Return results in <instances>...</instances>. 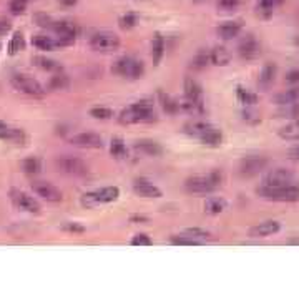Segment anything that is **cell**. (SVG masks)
Wrapping results in <instances>:
<instances>
[{
	"label": "cell",
	"instance_id": "obj_24",
	"mask_svg": "<svg viewBox=\"0 0 299 299\" xmlns=\"http://www.w3.org/2000/svg\"><path fill=\"white\" fill-rule=\"evenodd\" d=\"M164 48H166V45H164V37L160 32H156L152 38V60H153L154 66H158L162 64V60L164 56Z\"/></svg>",
	"mask_w": 299,
	"mask_h": 299
},
{
	"label": "cell",
	"instance_id": "obj_6",
	"mask_svg": "<svg viewBox=\"0 0 299 299\" xmlns=\"http://www.w3.org/2000/svg\"><path fill=\"white\" fill-rule=\"evenodd\" d=\"M122 40L116 34L108 32V30H100L95 32L90 37V48L95 52H102V54H112L120 48Z\"/></svg>",
	"mask_w": 299,
	"mask_h": 299
},
{
	"label": "cell",
	"instance_id": "obj_39",
	"mask_svg": "<svg viewBox=\"0 0 299 299\" xmlns=\"http://www.w3.org/2000/svg\"><path fill=\"white\" fill-rule=\"evenodd\" d=\"M276 118H288V120H299V102L280 106L276 112Z\"/></svg>",
	"mask_w": 299,
	"mask_h": 299
},
{
	"label": "cell",
	"instance_id": "obj_10",
	"mask_svg": "<svg viewBox=\"0 0 299 299\" xmlns=\"http://www.w3.org/2000/svg\"><path fill=\"white\" fill-rule=\"evenodd\" d=\"M183 186L186 190V193H192V194H210V193L216 192V188L213 186V183H211L208 174L190 176L184 180Z\"/></svg>",
	"mask_w": 299,
	"mask_h": 299
},
{
	"label": "cell",
	"instance_id": "obj_1",
	"mask_svg": "<svg viewBox=\"0 0 299 299\" xmlns=\"http://www.w3.org/2000/svg\"><path fill=\"white\" fill-rule=\"evenodd\" d=\"M256 194L262 200L278 201V203H296L299 201V186L298 184H286V186H261L256 190Z\"/></svg>",
	"mask_w": 299,
	"mask_h": 299
},
{
	"label": "cell",
	"instance_id": "obj_50",
	"mask_svg": "<svg viewBox=\"0 0 299 299\" xmlns=\"http://www.w3.org/2000/svg\"><path fill=\"white\" fill-rule=\"evenodd\" d=\"M62 230L66 231V233H74V234H82L85 233V226L76 223V221H66V223L62 224Z\"/></svg>",
	"mask_w": 299,
	"mask_h": 299
},
{
	"label": "cell",
	"instance_id": "obj_17",
	"mask_svg": "<svg viewBox=\"0 0 299 299\" xmlns=\"http://www.w3.org/2000/svg\"><path fill=\"white\" fill-rule=\"evenodd\" d=\"M261 44L258 42L254 35L248 34L246 37L238 44V55L243 60H254L261 55Z\"/></svg>",
	"mask_w": 299,
	"mask_h": 299
},
{
	"label": "cell",
	"instance_id": "obj_23",
	"mask_svg": "<svg viewBox=\"0 0 299 299\" xmlns=\"http://www.w3.org/2000/svg\"><path fill=\"white\" fill-rule=\"evenodd\" d=\"M133 150L143 156H160L163 154V146L154 140H138L133 143Z\"/></svg>",
	"mask_w": 299,
	"mask_h": 299
},
{
	"label": "cell",
	"instance_id": "obj_33",
	"mask_svg": "<svg viewBox=\"0 0 299 299\" xmlns=\"http://www.w3.org/2000/svg\"><path fill=\"white\" fill-rule=\"evenodd\" d=\"M224 210H226V201L220 196H210L204 201V213L206 214L216 216V214L223 213Z\"/></svg>",
	"mask_w": 299,
	"mask_h": 299
},
{
	"label": "cell",
	"instance_id": "obj_57",
	"mask_svg": "<svg viewBox=\"0 0 299 299\" xmlns=\"http://www.w3.org/2000/svg\"><path fill=\"white\" fill-rule=\"evenodd\" d=\"M78 2L80 0H60V4L64 5V7H75Z\"/></svg>",
	"mask_w": 299,
	"mask_h": 299
},
{
	"label": "cell",
	"instance_id": "obj_55",
	"mask_svg": "<svg viewBox=\"0 0 299 299\" xmlns=\"http://www.w3.org/2000/svg\"><path fill=\"white\" fill-rule=\"evenodd\" d=\"M286 82H290V84H299V70H291V72H288Z\"/></svg>",
	"mask_w": 299,
	"mask_h": 299
},
{
	"label": "cell",
	"instance_id": "obj_59",
	"mask_svg": "<svg viewBox=\"0 0 299 299\" xmlns=\"http://www.w3.org/2000/svg\"><path fill=\"white\" fill-rule=\"evenodd\" d=\"M196 2H204V0H196Z\"/></svg>",
	"mask_w": 299,
	"mask_h": 299
},
{
	"label": "cell",
	"instance_id": "obj_36",
	"mask_svg": "<svg viewBox=\"0 0 299 299\" xmlns=\"http://www.w3.org/2000/svg\"><path fill=\"white\" fill-rule=\"evenodd\" d=\"M200 142L203 143L204 146H210V148H220L221 145H223V132H221L218 126H213V130H211L206 136L201 138Z\"/></svg>",
	"mask_w": 299,
	"mask_h": 299
},
{
	"label": "cell",
	"instance_id": "obj_58",
	"mask_svg": "<svg viewBox=\"0 0 299 299\" xmlns=\"http://www.w3.org/2000/svg\"><path fill=\"white\" fill-rule=\"evenodd\" d=\"M296 44H298V45H299V37H298V38H296Z\"/></svg>",
	"mask_w": 299,
	"mask_h": 299
},
{
	"label": "cell",
	"instance_id": "obj_34",
	"mask_svg": "<svg viewBox=\"0 0 299 299\" xmlns=\"http://www.w3.org/2000/svg\"><path fill=\"white\" fill-rule=\"evenodd\" d=\"M20 168L27 174H38L42 172V160L38 156H28L20 162Z\"/></svg>",
	"mask_w": 299,
	"mask_h": 299
},
{
	"label": "cell",
	"instance_id": "obj_51",
	"mask_svg": "<svg viewBox=\"0 0 299 299\" xmlns=\"http://www.w3.org/2000/svg\"><path fill=\"white\" fill-rule=\"evenodd\" d=\"M132 244L133 246H152L153 241H152V238H150L146 233H136L132 238Z\"/></svg>",
	"mask_w": 299,
	"mask_h": 299
},
{
	"label": "cell",
	"instance_id": "obj_28",
	"mask_svg": "<svg viewBox=\"0 0 299 299\" xmlns=\"http://www.w3.org/2000/svg\"><path fill=\"white\" fill-rule=\"evenodd\" d=\"M32 45L37 50H42V52H54L56 48V44H55V38L50 37L47 34H37L32 37Z\"/></svg>",
	"mask_w": 299,
	"mask_h": 299
},
{
	"label": "cell",
	"instance_id": "obj_19",
	"mask_svg": "<svg viewBox=\"0 0 299 299\" xmlns=\"http://www.w3.org/2000/svg\"><path fill=\"white\" fill-rule=\"evenodd\" d=\"M243 30V22L241 20H226L216 27V35L221 40H233L241 34Z\"/></svg>",
	"mask_w": 299,
	"mask_h": 299
},
{
	"label": "cell",
	"instance_id": "obj_7",
	"mask_svg": "<svg viewBox=\"0 0 299 299\" xmlns=\"http://www.w3.org/2000/svg\"><path fill=\"white\" fill-rule=\"evenodd\" d=\"M55 168L58 172L70 174V176H85L88 173V164L78 156L64 154V156L55 158Z\"/></svg>",
	"mask_w": 299,
	"mask_h": 299
},
{
	"label": "cell",
	"instance_id": "obj_22",
	"mask_svg": "<svg viewBox=\"0 0 299 299\" xmlns=\"http://www.w3.org/2000/svg\"><path fill=\"white\" fill-rule=\"evenodd\" d=\"M276 75H278V65L272 64V62L266 64L264 66H262L260 78H258V86H260L261 90H270L271 86L274 85Z\"/></svg>",
	"mask_w": 299,
	"mask_h": 299
},
{
	"label": "cell",
	"instance_id": "obj_25",
	"mask_svg": "<svg viewBox=\"0 0 299 299\" xmlns=\"http://www.w3.org/2000/svg\"><path fill=\"white\" fill-rule=\"evenodd\" d=\"M288 0H258L256 5V12L258 15H261L262 18H270L274 8L281 7L282 4H286Z\"/></svg>",
	"mask_w": 299,
	"mask_h": 299
},
{
	"label": "cell",
	"instance_id": "obj_56",
	"mask_svg": "<svg viewBox=\"0 0 299 299\" xmlns=\"http://www.w3.org/2000/svg\"><path fill=\"white\" fill-rule=\"evenodd\" d=\"M288 158H290V160H296V162H299V145H294L292 148L288 150Z\"/></svg>",
	"mask_w": 299,
	"mask_h": 299
},
{
	"label": "cell",
	"instance_id": "obj_47",
	"mask_svg": "<svg viewBox=\"0 0 299 299\" xmlns=\"http://www.w3.org/2000/svg\"><path fill=\"white\" fill-rule=\"evenodd\" d=\"M178 110L183 113H196L198 115V105L186 95H183V98L178 100Z\"/></svg>",
	"mask_w": 299,
	"mask_h": 299
},
{
	"label": "cell",
	"instance_id": "obj_31",
	"mask_svg": "<svg viewBox=\"0 0 299 299\" xmlns=\"http://www.w3.org/2000/svg\"><path fill=\"white\" fill-rule=\"evenodd\" d=\"M110 154L115 160H126L128 158V148L126 143L122 136H115L112 138L110 143Z\"/></svg>",
	"mask_w": 299,
	"mask_h": 299
},
{
	"label": "cell",
	"instance_id": "obj_35",
	"mask_svg": "<svg viewBox=\"0 0 299 299\" xmlns=\"http://www.w3.org/2000/svg\"><path fill=\"white\" fill-rule=\"evenodd\" d=\"M272 100H274L276 105H280V106L299 102V86H294V88H290L286 92H281V94H278Z\"/></svg>",
	"mask_w": 299,
	"mask_h": 299
},
{
	"label": "cell",
	"instance_id": "obj_42",
	"mask_svg": "<svg viewBox=\"0 0 299 299\" xmlns=\"http://www.w3.org/2000/svg\"><path fill=\"white\" fill-rule=\"evenodd\" d=\"M138 24V14L135 12H126L118 18V27L122 30H132L135 28Z\"/></svg>",
	"mask_w": 299,
	"mask_h": 299
},
{
	"label": "cell",
	"instance_id": "obj_11",
	"mask_svg": "<svg viewBox=\"0 0 299 299\" xmlns=\"http://www.w3.org/2000/svg\"><path fill=\"white\" fill-rule=\"evenodd\" d=\"M184 95L188 98H192L194 103L198 105V115H204L206 106H204V95H203V88H201L200 82L194 78V76H184Z\"/></svg>",
	"mask_w": 299,
	"mask_h": 299
},
{
	"label": "cell",
	"instance_id": "obj_44",
	"mask_svg": "<svg viewBox=\"0 0 299 299\" xmlns=\"http://www.w3.org/2000/svg\"><path fill=\"white\" fill-rule=\"evenodd\" d=\"M34 22L35 25H38L40 28H45V30H52V27H54V24H55V20L50 17L48 14H45V12H37V14H34Z\"/></svg>",
	"mask_w": 299,
	"mask_h": 299
},
{
	"label": "cell",
	"instance_id": "obj_41",
	"mask_svg": "<svg viewBox=\"0 0 299 299\" xmlns=\"http://www.w3.org/2000/svg\"><path fill=\"white\" fill-rule=\"evenodd\" d=\"M70 86V78L66 76L64 72H58V74H54L50 78L48 88L50 90H65Z\"/></svg>",
	"mask_w": 299,
	"mask_h": 299
},
{
	"label": "cell",
	"instance_id": "obj_53",
	"mask_svg": "<svg viewBox=\"0 0 299 299\" xmlns=\"http://www.w3.org/2000/svg\"><path fill=\"white\" fill-rule=\"evenodd\" d=\"M10 30H12V22L7 18H0V37L7 35Z\"/></svg>",
	"mask_w": 299,
	"mask_h": 299
},
{
	"label": "cell",
	"instance_id": "obj_20",
	"mask_svg": "<svg viewBox=\"0 0 299 299\" xmlns=\"http://www.w3.org/2000/svg\"><path fill=\"white\" fill-rule=\"evenodd\" d=\"M280 230H281V224L278 223V221L268 220V221H262V223L250 228L248 234H250V238H268V236L276 234Z\"/></svg>",
	"mask_w": 299,
	"mask_h": 299
},
{
	"label": "cell",
	"instance_id": "obj_46",
	"mask_svg": "<svg viewBox=\"0 0 299 299\" xmlns=\"http://www.w3.org/2000/svg\"><path fill=\"white\" fill-rule=\"evenodd\" d=\"M170 243L174 246H196L198 243L193 238H190L186 233H180V234H172L170 236Z\"/></svg>",
	"mask_w": 299,
	"mask_h": 299
},
{
	"label": "cell",
	"instance_id": "obj_18",
	"mask_svg": "<svg viewBox=\"0 0 299 299\" xmlns=\"http://www.w3.org/2000/svg\"><path fill=\"white\" fill-rule=\"evenodd\" d=\"M0 140L14 143V145H25L27 142V135L22 128L10 126L8 123L0 120Z\"/></svg>",
	"mask_w": 299,
	"mask_h": 299
},
{
	"label": "cell",
	"instance_id": "obj_54",
	"mask_svg": "<svg viewBox=\"0 0 299 299\" xmlns=\"http://www.w3.org/2000/svg\"><path fill=\"white\" fill-rule=\"evenodd\" d=\"M148 216H143V214H132L130 216V223L133 224H143V223H148Z\"/></svg>",
	"mask_w": 299,
	"mask_h": 299
},
{
	"label": "cell",
	"instance_id": "obj_43",
	"mask_svg": "<svg viewBox=\"0 0 299 299\" xmlns=\"http://www.w3.org/2000/svg\"><path fill=\"white\" fill-rule=\"evenodd\" d=\"M90 116L95 118V120H112L113 116H115V113H113L112 108H106V106H94L90 110Z\"/></svg>",
	"mask_w": 299,
	"mask_h": 299
},
{
	"label": "cell",
	"instance_id": "obj_45",
	"mask_svg": "<svg viewBox=\"0 0 299 299\" xmlns=\"http://www.w3.org/2000/svg\"><path fill=\"white\" fill-rule=\"evenodd\" d=\"M28 2L27 0H10L8 2V12L14 17H18V15H24L27 12Z\"/></svg>",
	"mask_w": 299,
	"mask_h": 299
},
{
	"label": "cell",
	"instance_id": "obj_3",
	"mask_svg": "<svg viewBox=\"0 0 299 299\" xmlns=\"http://www.w3.org/2000/svg\"><path fill=\"white\" fill-rule=\"evenodd\" d=\"M120 198V188L118 186H105L100 190H94V192H88L82 196V206L85 208H96L100 204H108L113 203Z\"/></svg>",
	"mask_w": 299,
	"mask_h": 299
},
{
	"label": "cell",
	"instance_id": "obj_8",
	"mask_svg": "<svg viewBox=\"0 0 299 299\" xmlns=\"http://www.w3.org/2000/svg\"><path fill=\"white\" fill-rule=\"evenodd\" d=\"M268 164H270V160H268L266 156H260V154H250V156L241 158L238 172H240L241 176L251 178V176H256V174L264 172V170L268 168Z\"/></svg>",
	"mask_w": 299,
	"mask_h": 299
},
{
	"label": "cell",
	"instance_id": "obj_26",
	"mask_svg": "<svg viewBox=\"0 0 299 299\" xmlns=\"http://www.w3.org/2000/svg\"><path fill=\"white\" fill-rule=\"evenodd\" d=\"M210 58H211V64L216 65V66H226V65H230L231 55L224 47H221V45H214V47L210 50Z\"/></svg>",
	"mask_w": 299,
	"mask_h": 299
},
{
	"label": "cell",
	"instance_id": "obj_5",
	"mask_svg": "<svg viewBox=\"0 0 299 299\" xmlns=\"http://www.w3.org/2000/svg\"><path fill=\"white\" fill-rule=\"evenodd\" d=\"M10 85L17 92H20L22 95L34 96V98H42L45 95V88L42 86V84H40L38 80H35L34 76H28L24 74L14 75L12 78H10Z\"/></svg>",
	"mask_w": 299,
	"mask_h": 299
},
{
	"label": "cell",
	"instance_id": "obj_52",
	"mask_svg": "<svg viewBox=\"0 0 299 299\" xmlns=\"http://www.w3.org/2000/svg\"><path fill=\"white\" fill-rule=\"evenodd\" d=\"M251 106H246V110L243 112V120L244 122H250V123H258L261 120L260 118V115H258L256 112H252V110H250Z\"/></svg>",
	"mask_w": 299,
	"mask_h": 299
},
{
	"label": "cell",
	"instance_id": "obj_40",
	"mask_svg": "<svg viewBox=\"0 0 299 299\" xmlns=\"http://www.w3.org/2000/svg\"><path fill=\"white\" fill-rule=\"evenodd\" d=\"M184 233H186L190 238H193L198 244H204L213 240V233H210V231H206L203 228H188L184 230Z\"/></svg>",
	"mask_w": 299,
	"mask_h": 299
},
{
	"label": "cell",
	"instance_id": "obj_32",
	"mask_svg": "<svg viewBox=\"0 0 299 299\" xmlns=\"http://www.w3.org/2000/svg\"><path fill=\"white\" fill-rule=\"evenodd\" d=\"M25 47H27V44H25L24 34L20 32V30H17V32H14V35H12V37H10V40H8V45H7L8 55H10V56L17 55V54H20V52H24Z\"/></svg>",
	"mask_w": 299,
	"mask_h": 299
},
{
	"label": "cell",
	"instance_id": "obj_13",
	"mask_svg": "<svg viewBox=\"0 0 299 299\" xmlns=\"http://www.w3.org/2000/svg\"><path fill=\"white\" fill-rule=\"evenodd\" d=\"M32 190H34V193L37 194V196H40L45 201H48V203H60V201L64 200V193H62L54 183L34 182L32 183Z\"/></svg>",
	"mask_w": 299,
	"mask_h": 299
},
{
	"label": "cell",
	"instance_id": "obj_60",
	"mask_svg": "<svg viewBox=\"0 0 299 299\" xmlns=\"http://www.w3.org/2000/svg\"><path fill=\"white\" fill-rule=\"evenodd\" d=\"M27 2H34V0H27Z\"/></svg>",
	"mask_w": 299,
	"mask_h": 299
},
{
	"label": "cell",
	"instance_id": "obj_14",
	"mask_svg": "<svg viewBox=\"0 0 299 299\" xmlns=\"http://www.w3.org/2000/svg\"><path fill=\"white\" fill-rule=\"evenodd\" d=\"M148 112H152V110H143V108L135 102V103H132L130 106L123 108V110L120 112V115H118V123H120V125H125V126L143 123V118H145V115Z\"/></svg>",
	"mask_w": 299,
	"mask_h": 299
},
{
	"label": "cell",
	"instance_id": "obj_48",
	"mask_svg": "<svg viewBox=\"0 0 299 299\" xmlns=\"http://www.w3.org/2000/svg\"><path fill=\"white\" fill-rule=\"evenodd\" d=\"M208 176L211 180V183H213V186L216 190H220L221 186H223V183H224V173H223V170H211V172L208 173Z\"/></svg>",
	"mask_w": 299,
	"mask_h": 299
},
{
	"label": "cell",
	"instance_id": "obj_37",
	"mask_svg": "<svg viewBox=\"0 0 299 299\" xmlns=\"http://www.w3.org/2000/svg\"><path fill=\"white\" fill-rule=\"evenodd\" d=\"M210 64H211L210 52L200 50L198 54L192 58V62H190V68H192L193 72H201V70H204Z\"/></svg>",
	"mask_w": 299,
	"mask_h": 299
},
{
	"label": "cell",
	"instance_id": "obj_9",
	"mask_svg": "<svg viewBox=\"0 0 299 299\" xmlns=\"http://www.w3.org/2000/svg\"><path fill=\"white\" fill-rule=\"evenodd\" d=\"M292 182H294V173L286 168L270 170V172L262 176V186H271V188L286 186V184H291Z\"/></svg>",
	"mask_w": 299,
	"mask_h": 299
},
{
	"label": "cell",
	"instance_id": "obj_30",
	"mask_svg": "<svg viewBox=\"0 0 299 299\" xmlns=\"http://www.w3.org/2000/svg\"><path fill=\"white\" fill-rule=\"evenodd\" d=\"M34 64L38 66L40 70L48 72V74H58V72H64V66H62L56 60L47 58V56H34Z\"/></svg>",
	"mask_w": 299,
	"mask_h": 299
},
{
	"label": "cell",
	"instance_id": "obj_29",
	"mask_svg": "<svg viewBox=\"0 0 299 299\" xmlns=\"http://www.w3.org/2000/svg\"><path fill=\"white\" fill-rule=\"evenodd\" d=\"M158 102H160V105H162V108L164 112H166V115H176V113H180L178 110V100L176 98H173L172 95H168V94H164L163 90H158Z\"/></svg>",
	"mask_w": 299,
	"mask_h": 299
},
{
	"label": "cell",
	"instance_id": "obj_38",
	"mask_svg": "<svg viewBox=\"0 0 299 299\" xmlns=\"http://www.w3.org/2000/svg\"><path fill=\"white\" fill-rule=\"evenodd\" d=\"M236 98H238V102L244 106H254L258 100H260L254 92L246 90L244 86H238V88H236Z\"/></svg>",
	"mask_w": 299,
	"mask_h": 299
},
{
	"label": "cell",
	"instance_id": "obj_21",
	"mask_svg": "<svg viewBox=\"0 0 299 299\" xmlns=\"http://www.w3.org/2000/svg\"><path fill=\"white\" fill-rule=\"evenodd\" d=\"M214 125H211L208 122H203V120H194V122H190L186 125L183 126V133L192 138H196V140H201L203 136H206L208 133L213 130Z\"/></svg>",
	"mask_w": 299,
	"mask_h": 299
},
{
	"label": "cell",
	"instance_id": "obj_12",
	"mask_svg": "<svg viewBox=\"0 0 299 299\" xmlns=\"http://www.w3.org/2000/svg\"><path fill=\"white\" fill-rule=\"evenodd\" d=\"M70 145H74L76 148H84V150H100L103 148V138L98 133L94 132H84V133H76V135L70 136Z\"/></svg>",
	"mask_w": 299,
	"mask_h": 299
},
{
	"label": "cell",
	"instance_id": "obj_16",
	"mask_svg": "<svg viewBox=\"0 0 299 299\" xmlns=\"http://www.w3.org/2000/svg\"><path fill=\"white\" fill-rule=\"evenodd\" d=\"M12 201L18 210L27 211V213L37 214V213H40V210H42V206H40L37 200L34 196H30L28 193L20 192V190H12Z\"/></svg>",
	"mask_w": 299,
	"mask_h": 299
},
{
	"label": "cell",
	"instance_id": "obj_4",
	"mask_svg": "<svg viewBox=\"0 0 299 299\" xmlns=\"http://www.w3.org/2000/svg\"><path fill=\"white\" fill-rule=\"evenodd\" d=\"M52 32L55 34L54 38H55L56 48H64L75 44L76 35H78V27H76V24L72 22V20H55L54 27H52Z\"/></svg>",
	"mask_w": 299,
	"mask_h": 299
},
{
	"label": "cell",
	"instance_id": "obj_15",
	"mask_svg": "<svg viewBox=\"0 0 299 299\" xmlns=\"http://www.w3.org/2000/svg\"><path fill=\"white\" fill-rule=\"evenodd\" d=\"M132 186H133L135 194H138V196H142V198H162L163 196L162 190H160L152 180H148L145 176L135 178Z\"/></svg>",
	"mask_w": 299,
	"mask_h": 299
},
{
	"label": "cell",
	"instance_id": "obj_2",
	"mask_svg": "<svg viewBox=\"0 0 299 299\" xmlns=\"http://www.w3.org/2000/svg\"><path fill=\"white\" fill-rule=\"evenodd\" d=\"M112 74L126 80H140L145 75V64L133 56H120L112 65Z\"/></svg>",
	"mask_w": 299,
	"mask_h": 299
},
{
	"label": "cell",
	"instance_id": "obj_49",
	"mask_svg": "<svg viewBox=\"0 0 299 299\" xmlns=\"http://www.w3.org/2000/svg\"><path fill=\"white\" fill-rule=\"evenodd\" d=\"M243 0H216V7L220 10H224V12H231V10H236L241 5Z\"/></svg>",
	"mask_w": 299,
	"mask_h": 299
},
{
	"label": "cell",
	"instance_id": "obj_27",
	"mask_svg": "<svg viewBox=\"0 0 299 299\" xmlns=\"http://www.w3.org/2000/svg\"><path fill=\"white\" fill-rule=\"evenodd\" d=\"M278 135L286 142H299V120H291L288 125L281 126Z\"/></svg>",
	"mask_w": 299,
	"mask_h": 299
}]
</instances>
